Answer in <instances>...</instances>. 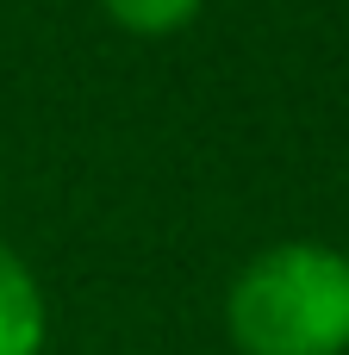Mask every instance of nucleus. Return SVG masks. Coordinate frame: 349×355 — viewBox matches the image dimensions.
<instances>
[{
	"mask_svg": "<svg viewBox=\"0 0 349 355\" xmlns=\"http://www.w3.org/2000/svg\"><path fill=\"white\" fill-rule=\"evenodd\" d=\"M225 337L237 355H349V250L281 237L225 287Z\"/></svg>",
	"mask_w": 349,
	"mask_h": 355,
	"instance_id": "nucleus-1",
	"label": "nucleus"
},
{
	"mask_svg": "<svg viewBox=\"0 0 349 355\" xmlns=\"http://www.w3.org/2000/svg\"><path fill=\"white\" fill-rule=\"evenodd\" d=\"M50 343V300L37 268L0 237V355H44Z\"/></svg>",
	"mask_w": 349,
	"mask_h": 355,
	"instance_id": "nucleus-2",
	"label": "nucleus"
},
{
	"mask_svg": "<svg viewBox=\"0 0 349 355\" xmlns=\"http://www.w3.org/2000/svg\"><path fill=\"white\" fill-rule=\"evenodd\" d=\"M100 12L125 37H175L206 12V0H100Z\"/></svg>",
	"mask_w": 349,
	"mask_h": 355,
	"instance_id": "nucleus-3",
	"label": "nucleus"
}]
</instances>
